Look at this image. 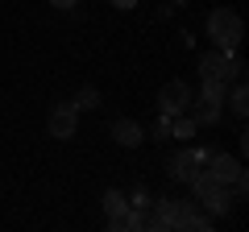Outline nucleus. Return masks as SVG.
I'll use <instances>...</instances> for the list:
<instances>
[{
    "label": "nucleus",
    "mask_w": 249,
    "mask_h": 232,
    "mask_svg": "<svg viewBox=\"0 0 249 232\" xmlns=\"http://www.w3.org/2000/svg\"><path fill=\"white\" fill-rule=\"evenodd\" d=\"M75 108H100V91L96 87H83L79 99H75Z\"/></svg>",
    "instance_id": "obj_15"
},
{
    "label": "nucleus",
    "mask_w": 249,
    "mask_h": 232,
    "mask_svg": "<svg viewBox=\"0 0 249 232\" xmlns=\"http://www.w3.org/2000/svg\"><path fill=\"white\" fill-rule=\"evenodd\" d=\"M208 37H212L216 50L229 54V50H237L241 37H245V21H241L232 9H212L208 13Z\"/></svg>",
    "instance_id": "obj_1"
},
{
    "label": "nucleus",
    "mask_w": 249,
    "mask_h": 232,
    "mask_svg": "<svg viewBox=\"0 0 249 232\" xmlns=\"http://www.w3.org/2000/svg\"><path fill=\"white\" fill-rule=\"evenodd\" d=\"M204 170H208V174H216L220 182H229V187H232L237 179H245V166H241V158H232V153H220V149L208 153Z\"/></svg>",
    "instance_id": "obj_5"
},
{
    "label": "nucleus",
    "mask_w": 249,
    "mask_h": 232,
    "mask_svg": "<svg viewBox=\"0 0 249 232\" xmlns=\"http://www.w3.org/2000/svg\"><path fill=\"white\" fill-rule=\"evenodd\" d=\"M154 137H158V141H166V137H170V116H166V112L154 120Z\"/></svg>",
    "instance_id": "obj_17"
},
{
    "label": "nucleus",
    "mask_w": 249,
    "mask_h": 232,
    "mask_svg": "<svg viewBox=\"0 0 249 232\" xmlns=\"http://www.w3.org/2000/svg\"><path fill=\"white\" fill-rule=\"evenodd\" d=\"M150 203H154V199L145 195V191H133V199H129V207H133V212H142V215L150 212Z\"/></svg>",
    "instance_id": "obj_16"
},
{
    "label": "nucleus",
    "mask_w": 249,
    "mask_h": 232,
    "mask_svg": "<svg viewBox=\"0 0 249 232\" xmlns=\"http://www.w3.org/2000/svg\"><path fill=\"white\" fill-rule=\"evenodd\" d=\"M196 133H199L196 116H187V112L170 116V137H178V141H191V137H196Z\"/></svg>",
    "instance_id": "obj_11"
},
{
    "label": "nucleus",
    "mask_w": 249,
    "mask_h": 232,
    "mask_svg": "<svg viewBox=\"0 0 249 232\" xmlns=\"http://www.w3.org/2000/svg\"><path fill=\"white\" fill-rule=\"evenodd\" d=\"M112 141L124 145V149H137V145L145 141V129L137 125V120H116L112 125Z\"/></svg>",
    "instance_id": "obj_9"
},
{
    "label": "nucleus",
    "mask_w": 249,
    "mask_h": 232,
    "mask_svg": "<svg viewBox=\"0 0 249 232\" xmlns=\"http://www.w3.org/2000/svg\"><path fill=\"white\" fill-rule=\"evenodd\" d=\"M54 9H75V4H79V0H50Z\"/></svg>",
    "instance_id": "obj_19"
},
{
    "label": "nucleus",
    "mask_w": 249,
    "mask_h": 232,
    "mask_svg": "<svg viewBox=\"0 0 249 232\" xmlns=\"http://www.w3.org/2000/svg\"><path fill=\"white\" fill-rule=\"evenodd\" d=\"M199 170H204V166H199L196 145H191V149H178L175 158H170V179H175V182H191V179L199 174Z\"/></svg>",
    "instance_id": "obj_7"
},
{
    "label": "nucleus",
    "mask_w": 249,
    "mask_h": 232,
    "mask_svg": "<svg viewBox=\"0 0 249 232\" xmlns=\"http://www.w3.org/2000/svg\"><path fill=\"white\" fill-rule=\"evenodd\" d=\"M108 4H112V9H124V13H129V9H137V0H108Z\"/></svg>",
    "instance_id": "obj_18"
},
{
    "label": "nucleus",
    "mask_w": 249,
    "mask_h": 232,
    "mask_svg": "<svg viewBox=\"0 0 249 232\" xmlns=\"http://www.w3.org/2000/svg\"><path fill=\"white\" fill-rule=\"evenodd\" d=\"M158 108H162L166 116L187 112V108H191V87H187L183 79H170V83H162V91H158Z\"/></svg>",
    "instance_id": "obj_4"
},
{
    "label": "nucleus",
    "mask_w": 249,
    "mask_h": 232,
    "mask_svg": "<svg viewBox=\"0 0 249 232\" xmlns=\"http://www.w3.org/2000/svg\"><path fill=\"white\" fill-rule=\"evenodd\" d=\"M229 112L237 116V120H245V112H249V91H245V83L237 79V87L229 91Z\"/></svg>",
    "instance_id": "obj_12"
},
{
    "label": "nucleus",
    "mask_w": 249,
    "mask_h": 232,
    "mask_svg": "<svg viewBox=\"0 0 249 232\" xmlns=\"http://www.w3.org/2000/svg\"><path fill=\"white\" fill-rule=\"evenodd\" d=\"M175 228H183V232H212V228H216V215L199 212V203H191V199H178V207H175Z\"/></svg>",
    "instance_id": "obj_3"
},
{
    "label": "nucleus",
    "mask_w": 249,
    "mask_h": 232,
    "mask_svg": "<svg viewBox=\"0 0 249 232\" xmlns=\"http://www.w3.org/2000/svg\"><path fill=\"white\" fill-rule=\"evenodd\" d=\"M199 79H224V50H212L199 58Z\"/></svg>",
    "instance_id": "obj_10"
},
{
    "label": "nucleus",
    "mask_w": 249,
    "mask_h": 232,
    "mask_svg": "<svg viewBox=\"0 0 249 232\" xmlns=\"http://www.w3.org/2000/svg\"><path fill=\"white\" fill-rule=\"evenodd\" d=\"M124 207H129V199H124L121 191H104V212L108 215H121Z\"/></svg>",
    "instance_id": "obj_14"
},
{
    "label": "nucleus",
    "mask_w": 249,
    "mask_h": 232,
    "mask_svg": "<svg viewBox=\"0 0 249 232\" xmlns=\"http://www.w3.org/2000/svg\"><path fill=\"white\" fill-rule=\"evenodd\" d=\"M46 129H50V137H58V141H71L75 129H79V108L75 104H58L50 112V125Z\"/></svg>",
    "instance_id": "obj_6"
},
{
    "label": "nucleus",
    "mask_w": 249,
    "mask_h": 232,
    "mask_svg": "<svg viewBox=\"0 0 249 232\" xmlns=\"http://www.w3.org/2000/svg\"><path fill=\"white\" fill-rule=\"evenodd\" d=\"M191 191H196V203L208 207V215H224L232 207V195H229V182H220L216 174L199 170L196 179H191Z\"/></svg>",
    "instance_id": "obj_2"
},
{
    "label": "nucleus",
    "mask_w": 249,
    "mask_h": 232,
    "mask_svg": "<svg viewBox=\"0 0 249 232\" xmlns=\"http://www.w3.org/2000/svg\"><path fill=\"white\" fill-rule=\"evenodd\" d=\"M241 75H245V63L237 58V50H229V54H224V83H229V79H241Z\"/></svg>",
    "instance_id": "obj_13"
},
{
    "label": "nucleus",
    "mask_w": 249,
    "mask_h": 232,
    "mask_svg": "<svg viewBox=\"0 0 249 232\" xmlns=\"http://www.w3.org/2000/svg\"><path fill=\"white\" fill-rule=\"evenodd\" d=\"M191 116H196V125H199V129L220 125V99H208V96L191 99Z\"/></svg>",
    "instance_id": "obj_8"
}]
</instances>
